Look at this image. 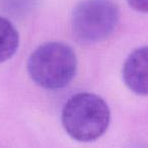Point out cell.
<instances>
[{"label": "cell", "instance_id": "cell-1", "mask_svg": "<svg viewBox=\"0 0 148 148\" xmlns=\"http://www.w3.org/2000/svg\"><path fill=\"white\" fill-rule=\"evenodd\" d=\"M61 121L66 133L79 142H91L108 130L111 112L101 97L90 92L72 95L62 110Z\"/></svg>", "mask_w": 148, "mask_h": 148}, {"label": "cell", "instance_id": "cell-2", "mask_svg": "<svg viewBox=\"0 0 148 148\" xmlns=\"http://www.w3.org/2000/svg\"><path fill=\"white\" fill-rule=\"evenodd\" d=\"M76 69V55L71 47L61 42H47L39 46L27 61V72L34 82L50 90L67 86Z\"/></svg>", "mask_w": 148, "mask_h": 148}, {"label": "cell", "instance_id": "cell-3", "mask_svg": "<svg viewBox=\"0 0 148 148\" xmlns=\"http://www.w3.org/2000/svg\"><path fill=\"white\" fill-rule=\"evenodd\" d=\"M119 18V7L114 0H82L72 13V32L80 43L97 44L113 34Z\"/></svg>", "mask_w": 148, "mask_h": 148}, {"label": "cell", "instance_id": "cell-4", "mask_svg": "<svg viewBox=\"0 0 148 148\" xmlns=\"http://www.w3.org/2000/svg\"><path fill=\"white\" fill-rule=\"evenodd\" d=\"M122 73L130 90L140 95H148V46L138 48L128 56Z\"/></svg>", "mask_w": 148, "mask_h": 148}, {"label": "cell", "instance_id": "cell-5", "mask_svg": "<svg viewBox=\"0 0 148 148\" xmlns=\"http://www.w3.org/2000/svg\"><path fill=\"white\" fill-rule=\"evenodd\" d=\"M19 46V35L14 25L5 17L0 16V63L10 59Z\"/></svg>", "mask_w": 148, "mask_h": 148}, {"label": "cell", "instance_id": "cell-6", "mask_svg": "<svg viewBox=\"0 0 148 148\" xmlns=\"http://www.w3.org/2000/svg\"><path fill=\"white\" fill-rule=\"evenodd\" d=\"M127 2L134 10L148 13V0H127Z\"/></svg>", "mask_w": 148, "mask_h": 148}, {"label": "cell", "instance_id": "cell-7", "mask_svg": "<svg viewBox=\"0 0 148 148\" xmlns=\"http://www.w3.org/2000/svg\"><path fill=\"white\" fill-rule=\"evenodd\" d=\"M36 0H5V2L9 5H29L35 3Z\"/></svg>", "mask_w": 148, "mask_h": 148}]
</instances>
